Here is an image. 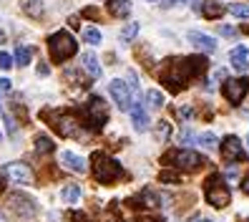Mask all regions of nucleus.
I'll list each match as a JSON object with an SVG mask.
<instances>
[{
    "label": "nucleus",
    "mask_w": 249,
    "mask_h": 222,
    "mask_svg": "<svg viewBox=\"0 0 249 222\" xmlns=\"http://www.w3.org/2000/svg\"><path fill=\"white\" fill-rule=\"evenodd\" d=\"M91 164H93V174H96V180H98V182H104V184L113 182L116 177L121 174V164H119L116 159H111L108 154H104V152H93Z\"/></svg>",
    "instance_id": "nucleus-1"
},
{
    "label": "nucleus",
    "mask_w": 249,
    "mask_h": 222,
    "mask_svg": "<svg viewBox=\"0 0 249 222\" xmlns=\"http://www.w3.org/2000/svg\"><path fill=\"white\" fill-rule=\"evenodd\" d=\"M48 48H51V56H53V61H68V58L78 51V46H76V38H73L71 33H66V31H58V33H53L51 38H48Z\"/></svg>",
    "instance_id": "nucleus-2"
},
{
    "label": "nucleus",
    "mask_w": 249,
    "mask_h": 222,
    "mask_svg": "<svg viewBox=\"0 0 249 222\" xmlns=\"http://www.w3.org/2000/svg\"><path fill=\"white\" fill-rule=\"evenodd\" d=\"M229 200H231V192L224 184L222 177H219V174L209 177V180H207V202L212 207H216V210H222V207L229 204Z\"/></svg>",
    "instance_id": "nucleus-3"
},
{
    "label": "nucleus",
    "mask_w": 249,
    "mask_h": 222,
    "mask_svg": "<svg viewBox=\"0 0 249 222\" xmlns=\"http://www.w3.org/2000/svg\"><path fill=\"white\" fill-rule=\"evenodd\" d=\"M8 204H10V210L16 212L20 220H33V217L38 215V204H36L31 197L20 195V192L10 195V197H8Z\"/></svg>",
    "instance_id": "nucleus-4"
},
{
    "label": "nucleus",
    "mask_w": 249,
    "mask_h": 222,
    "mask_svg": "<svg viewBox=\"0 0 249 222\" xmlns=\"http://www.w3.org/2000/svg\"><path fill=\"white\" fill-rule=\"evenodd\" d=\"M166 161H174L179 169H186V172H194V169H199V167L204 164V159H201L196 152H192V149L171 152V154H166Z\"/></svg>",
    "instance_id": "nucleus-5"
},
{
    "label": "nucleus",
    "mask_w": 249,
    "mask_h": 222,
    "mask_svg": "<svg viewBox=\"0 0 249 222\" xmlns=\"http://www.w3.org/2000/svg\"><path fill=\"white\" fill-rule=\"evenodd\" d=\"M108 88H111L113 101L121 106V111H128V109H131V103H134V101H131V96H134V94H131L128 83H124L121 79H113V81L108 83Z\"/></svg>",
    "instance_id": "nucleus-6"
},
{
    "label": "nucleus",
    "mask_w": 249,
    "mask_h": 222,
    "mask_svg": "<svg viewBox=\"0 0 249 222\" xmlns=\"http://www.w3.org/2000/svg\"><path fill=\"white\" fill-rule=\"evenodd\" d=\"M249 91V81L247 79H229L224 83V96L229 103H242V99Z\"/></svg>",
    "instance_id": "nucleus-7"
},
{
    "label": "nucleus",
    "mask_w": 249,
    "mask_h": 222,
    "mask_svg": "<svg viewBox=\"0 0 249 222\" xmlns=\"http://www.w3.org/2000/svg\"><path fill=\"white\" fill-rule=\"evenodd\" d=\"M55 131L61 137H78L81 134V124H78V119L73 114H61V116H55Z\"/></svg>",
    "instance_id": "nucleus-8"
},
{
    "label": "nucleus",
    "mask_w": 249,
    "mask_h": 222,
    "mask_svg": "<svg viewBox=\"0 0 249 222\" xmlns=\"http://www.w3.org/2000/svg\"><path fill=\"white\" fill-rule=\"evenodd\" d=\"M106 103H104V99H98V96H93L91 101H89V121L93 124V129H101L106 124Z\"/></svg>",
    "instance_id": "nucleus-9"
},
{
    "label": "nucleus",
    "mask_w": 249,
    "mask_h": 222,
    "mask_svg": "<svg viewBox=\"0 0 249 222\" xmlns=\"http://www.w3.org/2000/svg\"><path fill=\"white\" fill-rule=\"evenodd\" d=\"M5 174H8L16 184H33V172H31V167L20 164V161H13V164H8Z\"/></svg>",
    "instance_id": "nucleus-10"
},
{
    "label": "nucleus",
    "mask_w": 249,
    "mask_h": 222,
    "mask_svg": "<svg viewBox=\"0 0 249 222\" xmlns=\"http://www.w3.org/2000/svg\"><path fill=\"white\" fill-rule=\"evenodd\" d=\"M222 157L227 159V161H242L247 154H244V149H242V141L237 139V137H227L224 141H222Z\"/></svg>",
    "instance_id": "nucleus-11"
},
{
    "label": "nucleus",
    "mask_w": 249,
    "mask_h": 222,
    "mask_svg": "<svg viewBox=\"0 0 249 222\" xmlns=\"http://www.w3.org/2000/svg\"><path fill=\"white\" fill-rule=\"evenodd\" d=\"M61 164H63L66 169H71V172H81V174L89 169L86 159L78 157V154H73V152H61Z\"/></svg>",
    "instance_id": "nucleus-12"
},
{
    "label": "nucleus",
    "mask_w": 249,
    "mask_h": 222,
    "mask_svg": "<svg viewBox=\"0 0 249 222\" xmlns=\"http://www.w3.org/2000/svg\"><path fill=\"white\" fill-rule=\"evenodd\" d=\"M189 43H194L196 48L207 51V53H214V51H216V40H214L212 36H207V33H199V31L189 33Z\"/></svg>",
    "instance_id": "nucleus-13"
},
{
    "label": "nucleus",
    "mask_w": 249,
    "mask_h": 222,
    "mask_svg": "<svg viewBox=\"0 0 249 222\" xmlns=\"http://www.w3.org/2000/svg\"><path fill=\"white\" fill-rule=\"evenodd\" d=\"M249 51H247V46H237V48H231V53H229V61H231V66L237 68V71H247L249 68Z\"/></svg>",
    "instance_id": "nucleus-14"
},
{
    "label": "nucleus",
    "mask_w": 249,
    "mask_h": 222,
    "mask_svg": "<svg viewBox=\"0 0 249 222\" xmlns=\"http://www.w3.org/2000/svg\"><path fill=\"white\" fill-rule=\"evenodd\" d=\"M199 10H201V16L209 18V20H216V18L224 16V5L216 3V0H204V3L199 5Z\"/></svg>",
    "instance_id": "nucleus-15"
},
{
    "label": "nucleus",
    "mask_w": 249,
    "mask_h": 222,
    "mask_svg": "<svg viewBox=\"0 0 249 222\" xmlns=\"http://www.w3.org/2000/svg\"><path fill=\"white\" fill-rule=\"evenodd\" d=\"M128 111H131V119H134V126H136L139 131H146V129H149V114L141 109V103H131Z\"/></svg>",
    "instance_id": "nucleus-16"
},
{
    "label": "nucleus",
    "mask_w": 249,
    "mask_h": 222,
    "mask_svg": "<svg viewBox=\"0 0 249 222\" xmlns=\"http://www.w3.org/2000/svg\"><path fill=\"white\" fill-rule=\"evenodd\" d=\"M139 202L143 207H161V202H169V197L166 195H156L154 189H143L139 195Z\"/></svg>",
    "instance_id": "nucleus-17"
},
{
    "label": "nucleus",
    "mask_w": 249,
    "mask_h": 222,
    "mask_svg": "<svg viewBox=\"0 0 249 222\" xmlns=\"http://www.w3.org/2000/svg\"><path fill=\"white\" fill-rule=\"evenodd\" d=\"M81 61H83L81 66L91 73V79H98V76H101V63H98V58H96L93 53H83Z\"/></svg>",
    "instance_id": "nucleus-18"
},
{
    "label": "nucleus",
    "mask_w": 249,
    "mask_h": 222,
    "mask_svg": "<svg viewBox=\"0 0 249 222\" xmlns=\"http://www.w3.org/2000/svg\"><path fill=\"white\" fill-rule=\"evenodd\" d=\"M108 10H111V16L121 18V16H128L131 13V3L128 0H108Z\"/></svg>",
    "instance_id": "nucleus-19"
},
{
    "label": "nucleus",
    "mask_w": 249,
    "mask_h": 222,
    "mask_svg": "<svg viewBox=\"0 0 249 222\" xmlns=\"http://www.w3.org/2000/svg\"><path fill=\"white\" fill-rule=\"evenodd\" d=\"M20 8L31 18H40L43 16V3H40V0H20Z\"/></svg>",
    "instance_id": "nucleus-20"
},
{
    "label": "nucleus",
    "mask_w": 249,
    "mask_h": 222,
    "mask_svg": "<svg viewBox=\"0 0 249 222\" xmlns=\"http://www.w3.org/2000/svg\"><path fill=\"white\" fill-rule=\"evenodd\" d=\"M55 149V144L51 137H36V152L38 154H51Z\"/></svg>",
    "instance_id": "nucleus-21"
},
{
    "label": "nucleus",
    "mask_w": 249,
    "mask_h": 222,
    "mask_svg": "<svg viewBox=\"0 0 249 222\" xmlns=\"http://www.w3.org/2000/svg\"><path fill=\"white\" fill-rule=\"evenodd\" d=\"M229 13H231L234 18L249 20V5H247V3H231V5H229Z\"/></svg>",
    "instance_id": "nucleus-22"
},
{
    "label": "nucleus",
    "mask_w": 249,
    "mask_h": 222,
    "mask_svg": "<svg viewBox=\"0 0 249 222\" xmlns=\"http://www.w3.org/2000/svg\"><path fill=\"white\" fill-rule=\"evenodd\" d=\"M146 101H149L151 109H161V106H164V94H161L159 88H151V91L146 94Z\"/></svg>",
    "instance_id": "nucleus-23"
},
{
    "label": "nucleus",
    "mask_w": 249,
    "mask_h": 222,
    "mask_svg": "<svg viewBox=\"0 0 249 222\" xmlns=\"http://www.w3.org/2000/svg\"><path fill=\"white\" fill-rule=\"evenodd\" d=\"M61 197H63L66 202H76V200L81 197V187H78V184H66L63 192H61Z\"/></svg>",
    "instance_id": "nucleus-24"
},
{
    "label": "nucleus",
    "mask_w": 249,
    "mask_h": 222,
    "mask_svg": "<svg viewBox=\"0 0 249 222\" xmlns=\"http://www.w3.org/2000/svg\"><path fill=\"white\" fill-rule=\"evenodd\" d=\"M13 58H16V63L23 68V66H28V63H31V48H25V46H18L16 48V56H13Z\"/></svg>",
    "instance_id": "nucleus-25"
},
{
    "label": "nucleus",
    "mask_w": 249,
    "mask_h": 222,
    "mask_svg": "<svg viewBox=\"0 0 249 222\" xmlns=\"http://www.w3.org/2000/svg\"><path fill=\"white\" fill-rule=\"evenodd\" d=\"M159 180H161V184H179L181 182V174L179 172H171V169H164L159 174Z\"/></svg>",
    "instance_id": "nucleus-26"
},
{
    "label": "nucleus",
    "mask_w": 249,
    "mask_h": 222,
    "mask_svg": "<svg viewBox=\"0 0 249 222\" xmlns=\"http://www.w3.org/2000/svg\"><path fill=\"white\" fill-rule=\"evenodd\" d=\"M139 36V23H126V28L121 31V40L128 43V40H134Z\"/></svg>",
    "instance_id": "nucleus-27"
},
{
    "label": "nucleus",
    "mask_w": 249,
    "mask_h": 222,
    "mask_svg": "<svg viewBox=\"0 0 249 222\" xmlns=\"http://www.w3.org/2000/svg\"><path fill=\"white\" fill-rule=\"evenodd\" d=\"M83 40L91 43V46H98V43H101V31H98V28H86V31H83Z\"/></svg>",
    "instance_id": "nucleus-28"
},
{
    "label": "nucleus",
    "mask_w": 249,
    "mask_h": 222,
    "mask_svg": "<svg viewBox=\"0 0 249 222\" xmlns=\"http://www.w3.org/2000/svg\"><path fill=\"white\" fill-rule=\"evenodd\" d=\"M169 134H171V124H169V121H159V126H156V137H159L161 141H166Z\"/></svg>",
    "instance_id": "nucleus-29"
},
{
    "label": "nucleus",
    "mask_w": 249,
    "mask_h": 222,
    "mask_svg": "<svg viewBox=\"0 0 249 222\" xmlns=\"http://www.w3.org/2000/svg\"><path fill=\"white\" fill-rule=\"evenodd\" d=\"M199 144L204 146V149H214V146H216V137L207 131V134H201V137H199Z\"/></svg>",
    "instance_id": "nucleus-30"
},
{
    "label": "nucleus",
    "mask_w": 249,
    "mask_h": 222,
    "mask_svg": "<svg viewBox=\"0 0 249 222\" xmlns=\"http://www.w3.org/2000/svg\"><path fill=\"white\" fill-rule=\"evenodd\" d=\"M3 121H5L8 134H10V137H16V134H18V124H16V119H13L10 114H3Z\"/></svg>",
    "instance_id": "nucleus-31"
},
{
    "label": "nucleus",
    "mask_w": 249,
    "mask_h": 222,
    "mask_svg": "<svg viewBox=\"0 0 249 222\" xmlns=\"http://www.w3.org/2000/svg\"><path fill=\"white\" fill-rule=\"evenodd\" d=\"M13 66V58L8 56V53H0V68H3V71H8Z\"/></svg>",
    "instance_id": "nucleus-32"
},
{
    "label": "nucleus",
    "mask_w": 249,
    "mask_h": 222,
    "mask_svg": "<svg viewBox=\"0 0 249 222\" xmlns=\"http://www.w3.org/2000/svg\"><path fill=\"white\" fill-rule=\"evenodd\" d=\"M13 88V83H10V79H0V94H8Z\"/></svg>",
    "instance_id": "nucleus-33"
},
{
    "label": "nucleus",
    "mask_w": 249,
    "mask_h": 222,
    "mask_svg": "<svg viewBox=\"0 0 249 222\" xmlns=\"http://www.w3.org/2000/svg\"><path fill=\"white\" fill-rule=\"evenodd\" d=\"M71 217H73V222H91V220H89V215H86V212H73Z\"/></svg>",
    "instance_id": "nucleus-34"
},
{
    "label": "nucleus",
    "mask_w": 249,
    "mask_h": 222,
    "mask_svg": "<svg viewBox=\"0 0 249 222\" xmlns=\"http://www.w3.org/2000/svg\"><path fill=\"white\" fill-rule=\"evenodd\" d=\"M179 141H194V134H192V131H189V129H186V131H184V134L179 137Z\"/></svg>",
    "instance_id": "nucleus-35"
},
{
    "label": "nucleus",
    "mask_w": 249,
    "mask_h": 222,
    "mask_svg": "<svg viewBox=\"0 0 249 222\" xmlns=\"http://www.w3.org/2000/svg\"><path fill=\"white\" fill-rule=\"evenodd\" d=\"M179 116H181V119H189V116H192V109H189V106H181V109H179Z\"/></svg>",
    "instance_id": "nucleus-36"
},
{
    "label": "nucleus",
    "mask_w": 249,
    "mask_h": 222,
    "mask_svg": "<svg viewBox=\"0 0 249 222\" xmlns=\"http://www.w3.org/2000/svg\"><path fill=\"white\" fill-rule=\"evenodd\" d=\"M5 177H8V174H5V169H0V192L5 189Z\"/></svg>",
    "instance_id": "nucleus-37"
},
{
    "label": "nucleus",
    "mask_w": 249,
    "mask_h": 222,
    "mask_svg": "<svg viewBox=\"0 0 249 222\" xmlns=\"http://www.w3.org/2000/svg\"><path fill=\"white\" fill-rule=\"evenodd\" d=\"M38 76H48V66H46V63L38 66Z\"/></svg>",
    "instance_id": "nucleus-38"
},
{
    "label": "nucleus",
    "mask_w": 249,
    "mask_h": 222,
    "mask_svg": "<svg viewBox=\"0 0 249 222\" xmlns=\"http://www.w3.org/2000/svg\"><path fill=\"white\" fill-rule=\"evenodd\" d=\"M227 180H237V169H234V167L227 169Z\"/></svg>",
    "instance_id": "nucleus-39"
},
{
    "label": "nucleus",
    "mask_w": 249,
    "mask_h": 222,
    "mask_svg": "<svg viewBox=\"0 0 249 222\" xmlns=\"http://www.w3.org/2000/svg\"><path fill=\"white\" fill-rule=\"evenodd\" d=\"M222 36H234V28H229V25H224V28H222Z\"/></svg>",
    "instance_id": "nucleus-40"
},
{
    "label": "nucleus",
    "mask_w": 249,
    "mask_h": 222,
    "mask_svg": "<svg viewBox=\"0 0 249 222\" xmlns=\"http://www.w3.org/2000/svg\"><path fill=\"white\" fill-rule=\"evenodd\" d=\"M242 189H244V195H249V177H247V180L242 182Z\"/></svg>",
    "instance_id": "nucleus-41"
},
{
    "label": "nucleus",
    "mask_w": 249,
    "mask_h": 222,
    "mask_svg": "<svg viewBox=\"0 0 249 222\" xmlns=\"http://www.w3.org/2000/svg\"><path fill=\"white\" fill-rule=\"evenodd\" d=\"M139 222H159V220H151V217H139Z\"/></svg>",
    "instance_id": "nucleus-42"
},
{
    "label": "nucleus",
    "mask_w": 249,
    "mask_h": 222,
    "mask_svg": "<svg viewBox=\"0 0 249 222\" xmlns=\"http://www.w3.org/2000/svg\"><path fill=\"white\" fill-rule=\"evenodd\" d=\"M194 222H212V220H204V217H199V220H194Z\"/></svg>",
    "instance_id": "nucleus-43"
},
{
    "label": "nucleus",
    "mask_w": 249,
    "mask_h": 222,
    "mask_svg": "<svg viewBox=\"0 0 249 222\" xmlns=\"http://www.w3.org/2000/svg\"><path fill=\"white\" fill-rule=\"evenodd\" d=\"M3 38H5V33H3V31H0V43H3Z\"/></svg>",
    "instance_id": "nucleus-44"
},
{
    "label": "nucleus",
    "mask_w": 249,
    "mask_h": 222,
    "mask_svg": "<svg viewBox=\"0 0 249 222\" xmlns=\"http://www.w3.org/2000/svg\"><path fill=\"white\" fill-rule=\"evenodd\" d=\"M0 222H5V217H3V215H0Z\"/></svg>",
    "instance_id": "nucleus-45"
},
{
    "label": "nucleus",
    "mask_w": 249,
    "mask_h": 222,
    "mask_svg": "<svg viewBox=\"0 0 249 222\" xmlns=\"http://www.w3.org/2000/svg\"><path fill=\"white\" fill-rule=\"evenodd\" d=\"M247 146H249V134H247Z\"/></svg>",
    "instance_id": "nucleus-46"
}]
</instances>
